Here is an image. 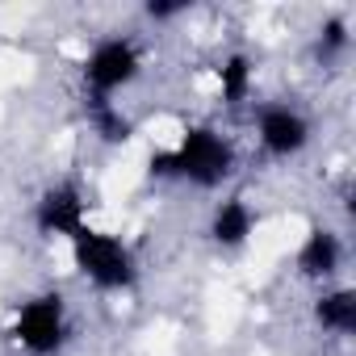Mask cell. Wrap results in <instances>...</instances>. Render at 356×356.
I'll use <instances>...</instances> for the list:
<instances>
[{
    "instance_id": "6da1fadb",
    "label": "cell",
    "mask_w": 356,
    "mask_h": 356,
    "mask_svg": "<svg viewBox=\"0 0 356 356\" xmlns=\"http://www.w3.org/2000/svg\"><path fill=\"white\" fill-rule=\"evenodd\" d=\"M235 168V151L222 134H214L210 126H197L181 138L176 151H163L151 159V172L155 176H185V181L202 185V189H214L222 185Z\"/></svg>"
},
{
    "instance_id": "7a4b0ae2",
    "label": "cell",
    "mask_w": 356,
    "mask_h": 356,
    "mask_svg": "<svg viewBox=\"0 0 356 356\" xmlns=\"http://www.w3.org/2000/svg\"><path fill=\"white\" fill-rule=\"evenodd\" d=\"M72 252H76L80 273L88 281H97L101 289H126L134 281V260L122 248V239H113V235H101V231L80 227L72 235Z\"/></svg>"
},
{
    "instance_id": "3957f363",
    "label": "cell",
    "mask_w": 356,
    "mask_h": 356,
    "mask_svg": "<svg viewBox=\"0 0 356 356\" xmlns=\"http://www.w3.org/2000/svg\"><path fill=\"white\" fill-rule=\"evenodd\" d=\"M67 339V310L59 293H42L22 306L17 314V343L30 356H55Z\"/></svg>"
},
{
    "instance_id": "277c9868",
    "label": "cell",
    "mask_w": 356,
    "mask_h": 356,
    "mask_svg": "<svg viewBox=\"0 0 356 356\" xmlns=\"http://www.w3.org/2000/svg\"><path fill=\"white\" fill-rule=\"evenodd\" d=\"M138 76V51H134V42H126V38H105L92 55H88V63H84V80H88V88H92V97H101V101H109L122 84H130Z\"/></svg>"
},
{
    "instance_id": "5b68a950",
    "label": "cell",
    "mask_w": 356,
    "mask_h": 356,
    "mask_svg": "<svg viewBox=\"0 0 356 356\" xmlns=\"http://www.w3.org/2000/svg\"><path fill=\"white\" fill-rule=\"evenodd\" d=\"M34 222H38L42 235H67L72 239L84 227V202H80V193L72 185L47 189L42 202H38V210H34Z\"/></svg>"
},
{
    "instance_id": "8992f818",
    "label": "cell",
    "mask_w": 356,
    "mask_h": 356,
    "mask_svg": "<svg viewBox=\"0 0 356 356\" xmlns=\"http://www.w3.org/2000/svg\"><path fill=\"white\" fill-rule=\"evenodd\" d=\"M306 138H310V126H306V118L298 109L273 105V109L260 113V143H264V151H273V155H298L306 147Z\"/></svg>"
},
{
    "instance_id": "52a82bcc",
    "label": "cell",
    "mask_w": 356,
    "mask_h": 356,
    "mask_svg": "<svg viewBox=\"0 0 356 356\" xmlns=\"http://www.w3.org/2000/svg\"><path fill=\"white\" fill-rule=\"evenodd\" d=\"M339 260H343V248H339V235H331V231H310L306 235V243H302V252H298V268L306 273V277H314V281H323V277H331L335 268H339Z\"/></svg>"
},
{
    "instance_id": "ba28073f",
    "label": "cell",
    "mask_w": 356,
    "mask_h": 356,
    "mask_svg": "<svg viewBox=\"0 0 356 356\" xmlns=\"http://www.w3.org/2000/svg\"><path fill=\"white\" fill-rule=\"evenodd\" d=\"M252 210L239 202V197H231V202H222L218 210H214V222H210V235L222 243V248H239L248 235H252Z\"/></svg>"
},
{
    "instance_id": "9c48e42d",
    "label": "cell",
    "mask_w": 356,
    "mask_h": 356,
    "mask_svg": "<svg viewBox=\"0 0 356 356\" xmlns=\"http://www.w3.org/2000/svg\"><path fill=\"white\" fill-rule=\"evenodd\" d=\"M314 318L335 331V335H352L356 331V293L352 289H335V293H323L318 306H314Z\"/></svg>"
},
{
    "instance_id": "30bf717a",
    "label": "cell",
    "mask_w": 356,
    "mask_h": 356,
    "mask_svg": "<svg viewBox=\"0 0 356 356\" xmlns=\"http://www.w3.org/2000/svg\"><path fill=\"white\" fill-rule=\"evenodd\" d=\"M88 113H92V126H97V134H101L105 143H126V138H130V122H126L122 109H113L109 101L92 97V101H88Z\"/></svg>"
},
{
    "instance_id": "8fae6325",
    "label": "cell",
    "mask_w": 356,
    "mask_h": 356,
    "mask_svg": "<svg viewBox=\"0 0 356 356\" xmlns=\"http://www.w3.org/2000/svg\"><path fill=\"white\" fill-rule=\"evenodd\" d=\"M218 80H222V97L235 105V101H243L248 97V84H252V63H248V55H231L222 67H218Z\"/></svg>"
},
{
    "instance_id": "7c38bea8",
    "label": "cell",
    "mask_w": 356,
    "mask_h": 356,
    "mask_svg": "<svg viewBox=\"0 0 356 356\" xmlns=\"http://www.w3.org/2000/svg\"><path fill=\"white\" fill-rule=\"evenodd\" d=\"M348 47V26H343V17H331L327 26H323V34H318V47H314V55L323 59V63H331L339 51Z\"/></svg>"
},
{
    "instance_id": "4fadbf2b",
    "label": "cell",
    "mask_w": 356,
    "mask_h": 356,
    "mask_svg": "<svg viewBox=\"0 0 356 356\" xmlns=\"http://www.w3.org/2000/svg\"><path fill=\"white\" fill-rule=\"evenodd\" d=\"M176 13H185V5H147V17H155V22H168V17H176Z\"/></svg>"
}]
</instances>
